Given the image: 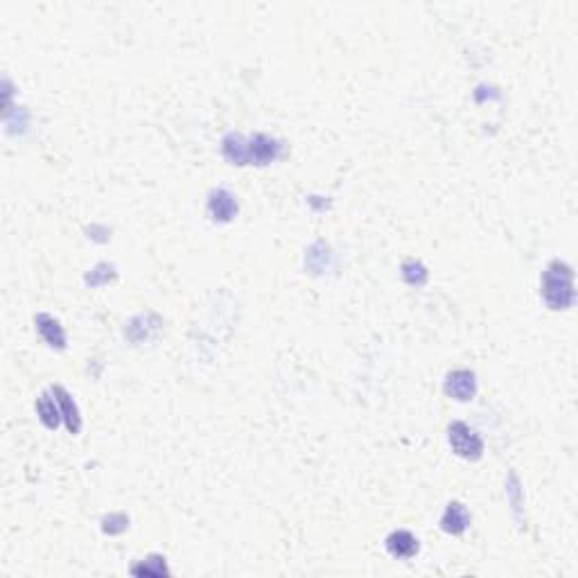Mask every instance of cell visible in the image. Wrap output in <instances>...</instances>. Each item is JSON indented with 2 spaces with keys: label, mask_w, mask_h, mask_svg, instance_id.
Here are the masks:
<instances>
[{
  "label": "cell",
  "mask_w": 578,
  "mask_h": 578,
  "mask_svg": "<svg viewBox=\"0 0 578 578\" xmlns=\"http://www.w3.org/2000/svg\"><path fill=\"white\" fill-rule=\"evenodd\" d=\"M224 154H226V159L235 165L248 163V144L238 134H231L224 138Z\"/></svg>",
  "instance_id": "9"
},
{
  "label": "cell",
  "mask_w": 578,
  "mask_h": 578,
  "mask_svg": "<svg viewBox=\"0 0 578 578\" xmlns=\"http://www.w3.org/2000/svg\"><path fill=\"white\" fill-rule=\"evenodd\" d=\"M36 409H38V416H41V420L46 423V427L50 429H55L59 425V409H57V404L55 400H52L50 396H41V400L36 402Z\"/></svg>",
  "instance_id": "11"
},
{
  "label": "cell",
  "mask_w": 578,
  "mask_h": 578,
  "mask_svg": "<svg viewBox=\"0 0 578 578\" xmlns=\"http://www.w3.org/2000/svg\"><path fill=\"white\" fill-rule=\"evenodd\" d=\"M208 210L213 219L217 221H228L235 213H238V204H235L233 194L226 192V190H215L210 194V201H208Z\"/></svg>",
  "instance_id": "5"
},
{
  "label": "cell",
  "mask_w": 578,
  "mask_h": 578,
  "mask_svg": "<svg viewBox=\"0 0 578 578\" xmlns=\"http://www.w3.org/2000/svg\"><path fill=\"white\" fill-rule=\"evenodd\" d=\"M134 574H144V576H161V574H165L167 569H165V562L161 560V558H149L147 562H142V564H138V567H134L131 569Z\"/></svg>",
  "instance_id": "12"
},
{
  "label": "cell",
  "mask_w": 578,
  "mask_h": 578,
  "mask_svg": "<svg viewBox=\"0 0 578 578\" xmlns=\"http://www.w3.org/2000/svg\"><path fill=\"white\" fill-rule=\"evenodd\" d=\"M387 547L391 551V556L396 558H411L418 551V540L409 531H396L389 535Z\"/></svg>",
  "instance_id": "6"
},
{
  "label": "cell",
  "mask_w": 578,
  "mask_h": 578,
  "mask_svg": "<svg viewBox=\"0 0 578 578\" xmlns=\"http://www.w3.org/2000/svg\"><path fill=\"white\" fill-rule=\"evenodd\" d=\"M470 524V517L466 513V508L461 504H450L448 510H445V515H443V529L448 531V533H463L466 527Z\"/></svg>",
  "instance_id": "7"
},
{
  "label": "cell",
  "mask_w": 578,
  "mask_h": 578,
  "mask_svg": "<svg viewBox=\"0 0 578 578\" xmlns=\"http://www.w3.org/2000/svg\"><path fill=\"white\" fill-rule=\"evenodd\" d=\"M36 323H38V332H41V335L46 337V341H48L50 346L63 348L65 337H63L61 325H59L55 319L48 317V314H38V317H36Z\"/></svg>",
  "instance_id": "8"
},
{
  "label": "cell",
  "mask_w": 578,
  "mask_h": 578,
  "mask_svg": "<svg viewBox=\"0 0 578 578\" xmlns=\"http://www.w3.org/2000/svg\"><path fill=\"white\" fill-rule=\"evenodd\" d=\"M445 391H448V396H452L454 400H470L475 396V375L470 371H454L448 375V382H445Z\"/></svg>",
  "instance_id": "3"
},
{
  "label": "cell",
  "mask_w": 578,
  "mask_h": 578,
  "mask_svg": "<svg viewBox=\"0 0 578 578\" xmlns=\"http://www.w3.org/2000/svg\"><path fill=\"white\" fill-rule=\"evenodd\" d=\"M404 278L409 280L411 285H423L427 273L423 269V265H418V262H409V265H404Z\"/></svg>",
  "instance_id": "13"
},
{
  "label": "cell",
  "mask_w": 578,
  "mask_h": 578,
  "mask_svg": "<svg viewBox=\"0 0 578 578\" xmlns=\"http://www.w3.org/2000/svg\"><path fill=\"white\" fill-rule=\"evenodd\" d=\"M450 443H452V450L458 456L472 458V461H475V458H479L481 452H483L481 438L468 425H463V423H454L450 427Z\"/></svg>",
  "instance_id": "2"
},
{
  "label": "cell",
  "mask_w": 578,
  "mask_h": 578,
  "mask_svg": "<svg viewBox=\"0 0 578 578\" xmlns=\"http://www.w3.org/2000/svg\"><path fill=\"white\" fill-rule=\"evenodd\" d=\"M574 273L564 262H554L542 275V296L551 310H567L574 300Z\"/></svg>",
  "instance_id": "1"
},
{
  "label": "cell",
  "mask_w": 578,
  "mask_h": 578,
  "mask_svg": "<svg viewBox=\"0 0 578 578\" xmlns=\"http://www.w3.org/2000/svg\"><path fill=\"white\" fill-rule=\"evenodd\" d=\"M280 152V144L269 136H253V140L248 142V161H253L256 165H267L271 163Z\"/></svg>",
  "instance_id": "4"
},
{
  "label": "cell",
  "mask_w": 578,
  "mask_h": 578,
  "mask_svg": "<svg viewBox=\"0 0 578 578\" xmlns=\"http://www.w3.org/2000/svg\"><path fill=\"white\" fill-rule=\"evenodd\" d=\"M57 396V402L61 404V411H63V418H65V425H68V429L75 434L77 429H80V414H77V406L75 402L70 400V396L65 393L61 387H55V391H52Z\"/></svg>",
  "instance_id": "10"
}]
</instances>
